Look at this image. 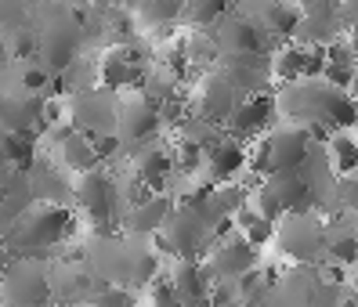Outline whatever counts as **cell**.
<instances>
[{
	"instance_id": "7",
	"label": "cell",
	"mask_w": 358,
	"mask_h": 307,
	"mask_svg": "<svg viewBox=\"0 0 358 307\" xmlns=\"http://www.w3.org/2000/svg\"><path fill=\"white\" fill-rule=\"evenodd\" d=\"M275 119H279V98L268 91H257V94H246L236 105V112L224 123V134L246 145V141H257V137L271 134Z\"/></svg>"
},
{
	"instance_id": "6",
	"label": "cell",
	"mask_w": 358,
	"mask_h": 307,
	"mask_svg": "<svg viewBox=\"0 0 358 307\" xmlns=\"http://www.w3.org/2000/svg\"><path fill=\"white\" fill-rule=\"evenodd\" d=\"M275 242L282 246L286 257L311 264L326 250V224H319L315 214H286L275 224Z\"/></svg>"
},
{
	"instance_id": "8",
	"label": "cell",
	"mask_w": 358,
	"mask_h": 307,
	"mask_svg": "<svg viewBox=\"0 0 358 307\" xmlns=\"http://www.w3.org/2000/svg\"><path fill=\"white\" fill-rule=\"evenodd\" d=\"M239 101H243L239 87L231 84L221 69H210V73L199 76V87L192 94V109H196L199 119H206V123L217 127V123H228V116L236 112Z\"/></svg>"
},
{
	"instance_id": "19",
	"label": "cell",
	"mask_w": 358,
	"mask_h": 307,
	"mask_svg": "<svg viewBox=\"0 0 358 307\" xmlns=\"http://www.w3.org/2000/svg\"><path fill=\"white\" fill-rule=\"evenodd\" d=\"M231 11V0H185V18L192 29H214Z\"/></svg>"
},
{
	"instance_id": "21",
	"label": "cell",
	"mask_w": 358,
	"mask_h": 307,
	"mask_svg": "<svg viewBox=\"0 0 358 307\" xmlns=\"http://www.w3.org/2000/svg\"><path fill=\"white\" fill-rule=\"evenodd\" d=\"M341 202H348L351 210H358V170L341 181Z\"/></svg>"
},
{
	"instance_id": "13",
	"label": "cell",
	"mask_w": 358,
	"mask_h": 307,
	"mask_svg": "<svg viewBox=\"0 0 358 307\" xmlns=\"http://www.w3.org/2000/svg\"><path fill=\"white\" fill-rule=\"evenodd\" d=\"M166 278H171L174 293L185 307H196V304L210 300V290H214V275H210L206 260H192V257L174 260V268H171Z\"/></svg>"
},
{
	"instance_id": "12",
	"label": "cell",
	"mask_w": 358,
	"mask_h": 307,
	"mask_svg": "<svg viewBox=\"0 0 358 307\" xmlns=\"http://www.w3.org/2000/svg\"><path fill=\"white\" fill-rule=\"evenodd\" d=\"M246 159H250V149L243 145V141L221 134L203 149V170H206L210 184H228V181H236V174L246 167Z\"/></svg>"
},
{
	"instance_id": "14",
	"label": "cell",
	"mask_w": 358,
	"mask_h": 307,
	"mask_svg": "<svg viewBox=\"0 0 358 307\" xmlns=\"http://www.w3.org/2000/svg\"><path fill=\"white\" fill-rule=\"evenodd\" d=\"M149 192H163L166 181L178 174L174 156L166 145H156V141H145V145L134 152V170H131Z\"/></svg>"
},
{
	"instance_id": "9",
	"label": "cell",
	"mask_w": 358,
	"mask_h": 307,
	"mask_svg": "<svg viewBox=\"0 0 358 307\" xmlns=\"http://www.w3.org/2000/svg\"><path fill=\"white\" fill-rule=\"evenodd\" d=\"M257 264L261 260H257L254 246H250L243 235H228V239L210 246L206 268H210V275H214V282H239L246 271H254Z\"/></svg>"
},
{
	"instance_id": "24",
	"label": "cell",
	"mask_w": 358,
	"mask_h": 307,
	"mask_svg": "<svg viewBox=\"0 0 358 307\" xmlns=\"http://www.w3.org/2000/svg\"><path fill=\"white\" fill-rule=\"evenodd\" d=\"M351 268H355V282H358V260H355V264H351ZM355 297H358V293H355Z\"/></svg>"
},
{
	"instance_id": "15",
	"label": "cell",
	"mask_w": 358,
	"mask_h": 307,
	"mask_svg": "<svg viewBox=\"0 0 358 307\" xmlns=\"http://www.w3.org/2000/svg\"><path fill=\"white\" fill-rule=\"evenodd\" d=\"M171 214H174L171 195L149 192L141 202H134V207L127 210V217H123V228H127L131 235H159Z\"/></svg>"
},
{
	"instance_id": "16",
	"label": "cell",
	"mask_w": 358,
	"mask_h": 307,
	"mask_svg": "<svg viewBox=\"0 0 358 307\" xmlns=\"http://www.w3.org/2000/svg\"><path fill=\"white\" fill-rule=\"evenodd\" d=\"M304 69H308V44L289 40V44H282L271 54V76H275L279 84H301Z\"/></svg>"
},
{
	"instance_id": "18",
	"label": "cell",
	"mask_w": 358,
	"mask_h": 307,
	"mask_svg": "<svg viewBox=\"0 0 358 307\" xmlns=\"http://www.w3.org/2000/svg\"><path fill=\"white\" fill-rule=\"evenodd\" d=\"M326 145H329V167L341 177L358 170V137L351 130H333Z\"/></svg>"
},
{
	"instance_id": "4",
	"label": "cell",
	"mask_w": 358,
	"mask_h": 307,
	"mask_svg": "<svg viewBox=\"0 0 358 307\" xmlns=\"http://www.w3.org/2000/svg\"><path fill=\"white\" fill-rule=\"evenodd\" d=\"M116 112H120V94L105 87H87L69 94V123L87 137L116 134Z\"/></svg>"
},
{
	"instance_id": "20",
	"label": "cell",
	"mask_w": 358,
	"mask_h": 307,
	"mask_svg": "<svg viewBox=\"0 0 358 307\" xmlns=\"http://www.w3.org/2000/svg\"><path fill=\"white\" fill-rule=\"evenodd\" d=\"M138 297H134V285H123V282H113V285H98L94 297L87 300V307H134Z\"/></svg>"
},
{
	"instance_id": "1",
	"label": "cell",
	"mask_w": 358,
	"mask_h": 307,
	"mask_svg": "<svg viewBox=\"0 0 358 307\" xmlns=\"http://www.w3.org/2000/svg\"><path fill=\"white\" fill-rule=\"evenodd\" d=\"M73 232H76L73 210H66L62 202H33L4 235L11 239L18 257H36V253H48L55 246H62Z\"/></svg>"
},
{
	"instance_id": "25",
	"label": "cell",
	"mask_w": 358,
	"mask_h": 307,
	"mask_svg": "<svg viewBox=\"0 0 358 307\" xmlns=\"http://www.w3.org/2000/svg\"><path fill=\"white\" fill-rule=\"evenodd\" d=\"M0 307H4V297H0Z\"/></svg>"
},
{
	"instance_id": "11",
	"label": "cell",
	"mask_w": 358,
	"mask_h": 307,
	"mask_svg": "<svg viewBox=\"0 0 358 307\" xmlns=\"http://www.w3.org/2000/svg\"><path fill=\"white\" fill-rule=\"evenodd\" d=\"M268 145H271V174H275V170H301L311 156L315 141H311L308 127L286 123V127L268 134Z\"/></svg>"
},
{
	"instance_id": "5",
	"label": "cell",
	"mask_w": 358,
	"mask_h": 307,
	"mask_svg": "<svg viewBox=\"0 0 358 307\" xmlns=\"http://www.w3.org/2000/svg\"><path fill=\"white\" fill-rule=\"evenodd\" d=\"M163 127L159 101H152L145 91L120 94V112H116V134L123 145H145L152 141L156 130Z\"/></svg>"
},
{
	"instance_id": "23",
	"label": "cell",
	"mask_w": 358,
	"mask_h": 307,
	"mask_svg": "<svg viewBox=\"0 0 358 307\" xmlns=\"http://www.w3.org/2000/svg\"><path fill=\"white\" fill-rule=\"evenodd\" d=\"M4 264H8V257H4V250H0V271H4Z\"/></svg>"
},
{
	"instance_id": "3",
	"label": "cell",
	"mask_w": 358,
	"mask_h": 307,
	"mask_svg": "<svg viewBox=\"0 0 358 307\" xmlns=\"http://www.w3.org/2000/svg\"><path fill=\"white\" fill-rule=\"evenodd\" d=\"M0 297L4 307H48L55 297L51 271L36 257H15L0 271Z\"/></svg>"
},
{
	"instance_id": "22",
	"label": "cell",
	"mask_w": 358,
	"mask_h": 307,
	"mask_svg": "<svg viewBox=\"0 0 358 307\" xmlns=\"http://www.w3.org/2000/svg\"><path fill=\"white\" fill-rule=\"evenodd\" d=\"M348 91H351V98L358 101V69H355V80H351V87H348Z\"/></svg>"
},
{
	"instance_id": "2",
	"label": "cell",
	"mask_w": 358,
	"mask_h": 307,
	"mask_svg": "<svg viewBox=\"0 0 358 307\" xmlns=\"http://www.w3.org/2000/svg\"><path fill=\"white\" fill-rule=\"evenodd\" d=\"M73 199L76 207L87 214L91 228L98 235H113V224L120 220V181L109 177V170H87V174H76L73 181Z\"/></svg>"
},
{
	"instance_id": "17",
	"label": "cell",
	"mask_w": 358,
	"mask_h": 307,
	"mask_svg": "<svg viewBox=\"0 0 358 307\" xmlns=\"http://www.w3.org/2000/svg\"><path fill=\"white\" fill-rule=\"evenodd\" d=\"M138 18L149 29H163L174 33L185 18V0H141L138 4Z\"/></svg>"
},
{
	"instance_id": "10",
	"label": "cell",
	"mask_w": 358,
	"mask_h": 307,
	"mask_svg": "<svg viewBox=\"0 0 358 307\" xmlns=\"http://www.w3.org/2000/svg\"><path fill=\"white\" fill-rule=\"evenodd\" d=\"M210 33H214L221 54H254V51H268L264 26L254 22V18H246V15H231V11H228Z\"/></svg>"
}]
</instances>
